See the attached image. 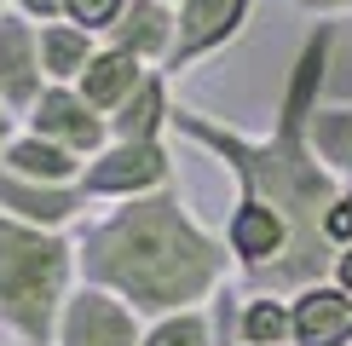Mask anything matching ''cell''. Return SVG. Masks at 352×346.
Wrapping results in <instances>:
<instances>
[{"instance_id": "obj_1", "label": "cell", "mask_w": 352, "mask_h": 346, "mask_svg": "<svg viewBox=\"0 0 352 346\" xmlns=\"http://www.w3.org/2000/svg\"><path fill=\"white\" fill-rule=\"evenodd\" d=\"M329 64H335V18H318L289 58L266 133H243L237 122L197 104L173 110V139L214 156L237 185L219 237L231 249L237 283L260 288V295H295L335 271L324 220L346 196V179H335L312 150V110L324 104Z\"/></svg>"}, {"instance_id": "obj_2", "label": "cell", "mask_w": 352, "mask_h": 346, "mask_svg": "<svg viewBox=\"0 0 352 346\" xmlns=\"http://www.w3.org/2000/svg\"><path fill=\"white\" fill-rule=\"evenodd\" d=\"M76 260L81 283L122 295L139 317L208 306L237 277L226 237L190 208L179 185L87 214V225L76 231Z\"/></svg>"}, {"instance_id": "obj_3", "label": "cell", "mask_w": 352, "mask_h": 346, "mask_svg": "<svg viewBox=\"0 0 352 346\" xmlns=\"http://www.w3.org/2000/svg\"><path fill=\"white\" fill-rule=\"evenodd\" d=\"M76 283V231H41L0 214V335L18 346H52L58 312Z\"/></svg>"}, {"instance_id": "obj_4", "label": "cell", "mask_w": 352, "mask_h": 346, "mask_svg": "<svg viewBox=\"0 0 352 346\" xmlns=\"http://www.w3.org/2000/svg\"><path fill=\"white\" fill-rule=\"evenodd\" d=\"M168 185H179V156H173L168 139H110L81 168V191L93 208L133 202V196L168 191Z\"/></svg>"}, {"instance_id": "obj_5", "label": "cell", "mask_w": 352, "mask_h": 346, "mask_svg": "<svg viewBox=\"0 0 352 346\" xmlns=\"http://www.w3.org/2000/svg\"><path fill=\"white\" fill-rule=\"evenodd\" d=\"M248 12H254V0H179L173 6V52L162 64V76H190L197 64H208L214 52H226L231 41L248 29Z\"/></svg>"}, {"instance_id": "obj_6", "label": "cell", "mask_w": 352, "mask_h": 346, "mask_svg": "<svg viewBox=\"0 0 352 346\" xmlns=\"http://www.w3.org/2000/svg\"><path fill=\"white\" fill-rule=\"evenodd\" d=\"M139 341H144V317L98 283H76L52 329V346H139Z\"/></svg>"}, {"instance_id": "obj_7", "label": "cell", "mask_w": 352, "mask_h": 346, "mask_svg": "<svg viewBox=\"0 0 352 346\" xmlns=\"http://www.w3.org/2000/svg\"><path fill=\"white\" fill-rule=\"evenodd\" d=\"M23 127H29V133H41V139H52V144H64V150H76L81 162L110 144V115L87 104L81 86H47V93L29 104Z\"/></svg>"}, {"instance_id": "obj_8", "label": "cell", "mask_w": 352, "mask_h": 346, "mask_svg": "<svg viewBox=\"0 0 352 346\" xmlns=\"http://www.w3.org/2000/svg\"><path fill=\"white\" fill-rule=\"evenodd\" d=\"M0 214L41 231H81L93 202H87L81 185H52V179H23V173L0 168Z\"/></svg>"}, {"instance_id": "obj_9", "label": "cell", "mask_w": 352, "mask_h": 346, "mask_svg": "<svg viewBox=\"0 0 352 346\" xmlns=\"http://www.w3.org/2000/svg\"><path fill=\"white\" fill-rule=\"evenodd\" d=\"M47 93V69H41V29L18 18V12H0V98L18 115H29V104Z\"/></svg>"}, {"instance_id": "obj_10", "label": "cell", "mask_w": 352, "mask_h": 346, "mask_svg": "<svg viewBox=\"0 0 352 346\" xmlns=\"http://www.w3.org/2000/svg\"><path fill=\"white\" fill-rule=\"evenodd\" d=\"M289 323L295 346H352V295L335 277L306 283L289 295Z\"/></svg>"}, {"instance_id": "obj_11", "label": "cell", "mask_w": 352, "mask_h": 346, "mask_svg": "<svg viewBox=\"0 0 352 346\" xmlns=\"http://www.w3.org/2000/svg\"><path fill=\"white\" fill-rule=\"evenodd\" d=\"M219 341L231 335V346H295V323H289V295H260V288H243L231 295L226 317L214 312Z\"/></svg>"}, {"instance_id": "obj_12", "label": "cell", "mask_w": 352, "mask_h": 346, "mask_svg": "<svg viewBox=\"0 0 352 346\" xmlns=\"http://www.w3.org/2000/svg\"><path fill=\"white\" fill-rule=\"evenodd\" d=\"M173 6L168 0H127V12H122V23L110 29V47H122V52H133L139 64H151V69H162L168 64V52H173Z\"/></svg>"}, {"instance_id": "obj_13", "label": "cell", "mask_w": 352, "mask_h": 346, "mask_svg": "<svg viewBox=\"0 0 352 346\" xmlns=\"http://www.w3.org/2000/svg\"><path fill=\"white\" fill-rule=\"evenodd\" d=\"M173 110H179L173 76L151 69V76L133 86V98L110 115V139H173Z\"/></svg>"}, {"instance_id": "obj_14", "label": "cell", "mask_w": 352, "mask_h": 346, "mask_svg": "<svg viewBox=\"0 0 352 346\" xmlns=\"http://www.w3.org/2000/svg\"><path fill=\"white\" fill-rule=\"evenodd\" d=\"M144 76H151V64H139L133 52H122V47H110V41H104V47L93 52V64L81 69V81H76V86H81V98H87L93 110L116 115L127 98H133V86H139Z\"/></svg>"}, {"instance_id": "obj_15", "label": "cell", "mask_w": 352, "mask_h": 346, "mask_svg": "<svg viewBox=\"0 0 352 346\" xmlns=\"http://www.w3.org/2000/svg\"><path fill=\"white\" fill-rule=\"evenodd\" d=\"M0 168L6 173H23V179H52V185H81V156L76 150H64V144H52V139H41V133H29V127H18L12 133V144L0 150Z\"/></svg>"}, {"instance_id": "obj_16", "label": "cell", "mask_w": 352, "mask_h": 346, "mask_svg": "<svg viewBox=\"0 0 352 346\" xmlns=\"http://www.w3.org/2000/svg\"><path fill=\"white\" fill-rule=\"evenodd\" d=\"M98 47H104V41H98L93 29L69 23V18L41 23V69H47V86H76Z\"/></svg>"}, {"instance_id": "obj_17", "label": "cell", "mask_w": 352, "mask_h": 346, "mask_svg": "<svg viewBox=\"0 0 352 346\" xmlns=\"http://www.w3.org/2000/svg\"><path fill=\"white\" fill-rule=\"evenodd\" d=\"M139 346H226L214 323V300L208 306H190V312H162V317H144V341Z\"/></svg>"}, {"instance_id": "obj_18", "label": "cell", "mask_w": 352, "mask_h": 346, "mask_svg": "<svg viewBox=\"0 0 352 346\" xmlns=\"http://www.w3.org/2000/svg\"><path fill=\"white\" fill-rule=\"evenodd\" d=\"M312 150L335 179L352 185V104H318L312 110Z\"/></svg>"}, {"instance_id": "obj_19", "label": "cell", "mask_w": 352, "mask_h": 346, "mask_svg": "<svg viewBox=\"0 0 352 346\" xmlns=\"http://www.w3.org/2000/svg\"><path fill=\"white\" fill-rule=\"evenodd\" d=\"M122 12H127V0H64V18L81 23V29H93L98 41L122 23Z\"/></svg>"}, {"instance_id": "obj_20", "label": "cell", "mask_w": 352, "mask_h": 346, "mask_svg": "<svg viewBox=\"0 0 352 346\" xmlns=\"http://www.w3.org/2000/svg\"><path fill=\"white\" fill-rule=\"evenodd\" d=\"M6 12H18V18H29V23H58L64 18V0H6Z\"/></svg>"}, {"instance_id": "obj_21", "label": "cell", "mask_w": 352, "mask_h": 346, "mask_svg": "<svg viewBox=\"0 0 352 346\" xmlns=\"http://www.w3.org/2000/svg\"><path fill=\"white\" fill-rule=\"evenodd\" d=\"M18 127H23V115L12 110L6 98H0V150H6V144H12V133H18Z\"/></svg>"}, {"instance_id": "obj_22", "label": "cell", "mask_w": 352, "mask_h": 346, "mask_svg": "<svg viewBox=\"0 0 352 346\" xmlns=\"http://www.w3.org/2000/svg\"><path fill=\"white\" fill-rule=\"evenodd\" d=\"M329 277H335V283H341L346 295H352V242H346L341 254H335V271H329Z\"/></svg>"}, {"instance_id": "obj_23", "label": "cell", "mask_w": 352, "mask_h": 346, "mask_svg": "<svg viewBox=\"0 0 352 346\" xmlns=\"http://www.w3.org/2000/svg\"><path fill=\"white\" fill-rule=\"evenodd\" d=\"M300 12H312V18H335V12H341V0H295Z\"/></svg>"}, {"instance_id": "obj_24", "label": "cell", "mask_w": 352, "mask_h": 346, "mask_svg": "<svg viewBox=\"0 0 352 346\" xmlns=\"http://www.w3.org/2000/svg\"><path fill=\"white\" fill-rule=\"evenodd\" d=\"M0 346H18V341H0Z\"/></svg>"}, {"instance_id": "obj_25", "label": "cell", "mask_w": 352, "mask_h": 346, "mask_svg": "<svg viewBox=\"0 0 352 346\" xmlns=\"http://www.w3.org/2000/svg\"><path fill=\"white\" fill-rule=\"evenodd\" d=\"M168 6H179V0H168Z\"/></svg>"}, {"instance_id": "obj_26", "label": "cell", "mask_w": 352, "mask_h": 346, "mask_svg": "<svg viewBox=\"0 0 352 346\" xmlns=\"http://www.w3.org/2000/svg\"><path fill=\"white\" fill-rule=\"evenodd\" d=\"M0 12H6V0H0Z\"/></svg>"}, {"instance_id": "obj_27", "label": "cell", "mask_w": 352, "mask_h": 346, "mask_svg": "<svg viewBox=\"0 0 352 346\" xmlns=\"http://www.w3.org/2000/svg\"><path fill=\"white\" fill-rule=\"evenodd\" d=\"M346 191H352V185H346Z\"/></svg>"}]
</instances>
